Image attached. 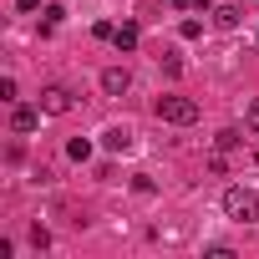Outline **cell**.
Segmentation results:
<instances>
[{
    "label": "cell",
    "instance_id": "2e32d148",
    "mask_svg": "<svg viewBox=\"0 0 259 259\" xmlns=\"http://www.w3.org/2000/svg\"><path fill=\"white\" fill-rule=\"evenodd\" d=\"M92 36H97V41H112V36H117V26H112V21H97V26H92Z\"/></svg>",
    "mask_w": 259,
    "mask_h": 259
},
{
    "label": "cell",
    "instance_id": "6da1fadb",
    "mask_svg": "<svg viewBox=\"0 0 259 259\" xmlns=\"http://www.w3.org/2000/svg\"><path fill=\"white\" fill-rule=\"evenodd\" d=\"M219 208H224L234 224H259V193H254V188H224Z\"/></svg>",
    "mask_w": 259,
    "mask_h": 259
},
{
    "label": "cell",
    "instance_id": "30bf717a",
    "mask_svg": "<svg viewBox=\"0 0 259 259\" xmlns=\"http://www.w3.org/2000/svg\"><path fill=\"white\" fill-rule=\"evenodd\" d=\"M158 66H163V71H168V76H178V71H183V56H178V51H173V46H168V51H163V56H158Z\"/></svg>",
    "mask_w": 259,
    "mask_h": 259
},
{
    "label": "cell",
    "instance_id": "4fadbf2b",
    "mask_svg": "<svg viewBox=\"0 0 259 259\" xmlns=\"http://www.w3.org/2000/svg\"><path fill=\"white\" fill-rule=\"evenodd\" d=\"M178 36H183V41H198V36H203V21H193V16H188V21L178 26Z\"/></svg>",
    "mask_w": 259,
    "mask_h": 259
},
{
    "label": "cell",
    "instance_id": "3957f363",
    "mask_svg": "<svg viewBox=\"0 0 259 259\" xmlns=\"http://www.w3.org/2000/svg\"><path fill=\"white\" fill-rule=\"evenodd\" d=\"M71 107H76V102H71L66 87H46V92H41V112H46V117H66Z\"/></svg>",
    "mask_w": 259,
    "mask_h": 259
},
{
    "label": "cell",
    "instance_id": "ffe728a7",
    "mask_svg": "<svg viewBox=\"0 0 259 259\" xmlns=\"http://www.w3.org/2000/svg\"><path fill=\"white\" fill-rule=\"evenodd\" d=\"M254 41H259V31H254Z\"/></svg>",
    "mask_w": 259,
    "mask_h": 259
},
{
    "label": "cell",
    "instance_id": "7c38bea8",
    "mask_svg": "<svg viewBox=\"0 0 259 259\" xmlns=\"http://www.w3.org/2000/svg\"><path fill=\"white\" fill-rule=\"evenodd\" d=\"M41 16H46V21H41V31H56V26H61V21H66V11H61V6H46V11H41Z\"/></svg>",
    "mask_w": 259,
    "mask_h": 259
},
{
    "label": "cell",
    "instance_id": "5bb4252c",
    "mask_svg": "<svg viewBox=\"0 0 259 259\" xmlns=\"http://www.w3.org/2000/svg\"><path fill=\"white\" fill-rule=\"evenodd\" d=\"M31 244L46 249V244H51V229H46V224H31Z\"/></svg>",
    "mask_w": 259,
    "mask_h": 259
},
{
    "label": "cell",
    "instance_id": "e0dca14e",
    "mask_svg": "<svg viewBox=\"0 0 259 259\" xmlns=\"http://www.w3.org/2000/svg\"><path fill=\"white\" fill-rule=\"evenodd\" d=\"M133 193H158V183H153L148 173H138V178H133Z\"/></svg>",
    "mask_w": 259,
    "mask_h": 259
},
{
    "label": "cell",
    "instance_id": "d6986e66",
    "mask_svg": "<svg viewBox=\"0 0 259 259\" xmlns=\"http://www.w3.org/2000/svg\"><path fill=\"white\" fill-rule=\"evenodd\" d=\"M16 6H21V11L31 16V11H41V0H16Z\"/></svg>",
    "mask_w": 259,
    "mask_h": 259
},
{
    "label": "cell",
    "instance_id": "7a4b0ae2",
    "mask_svg": "<svg viewBox=\"0 0 259 259\" xmlns=\"http://www.w3.org/2000/svg\"><path fill=\"white\" fill-rule=\"evenodd\" d=\"M153 112H158L163 122H173V127H193V122H198V102H193V97H178V92L158 97Z\"/></svg>",
    "mask_w": 259,
    "mask_h": 259
},
{
    "label": "cell",
    "instance_id": "ac0fdd59",
    "mask_svg": "<svg viewBox=\"0 0 259 259\" xmlns=\"http://www.w3.org/2000/svg\"><path fill=\"white\" fill-rule=\"evenodd\" d=\"M178 11H208V0H173Z\"/></svg>",
    "mask_w": 259,
    "mask_h": 259
},
{
    "label": "cell",
    "instance_id": "9c48e42d",
    "mask_svg": "<svg viewBox=\"0 0 259 259\" xmlns=\"http://www.w3.org/2000/svg\"><path fill=\"white\" fill-rule=\"evenodd\" d=\"M239 143H244V138H239V127H224V133L213 138V153H234Z\"/></svg>",
    "mask_w": 259,
    "mask_h": 259
},
{
    "label": "cell",
    "instance_id": "5b68a950",
    "mask_svg": "<svg viewBox=\"0 0 259 259\" xmlns=\"http://www.w3.org/2000/svg\"><path fill=\"white\" fill-rule=\"evenodd\" d=\"M41 107H11V127H16V133H36V127H41Z\"/></svg>",
    "mask_w": 259,
    "mask_h": 259
},
{
    "label": "cell",
    "instance_id": "ba28073f",
    "mask_svg": "<svg viewBox=\"0 0 259 259\" xmlns=\"http://www.w3.org/2000/svg\"><path fill=\"white\" fill-rule=\"evenodd\" d=\"M112 46H117V51H138V26H133V21H127V26H117Z\"/></svg>",
    "mask_w": 259,
    "mask_h": 259
},
{
    "label": "cell",
    "instance_id": "8fae6325",
    "mask_svg": "<svg viewBox=\"0 0 259 259\" xmlns=\"http://www.w3.org/2000/svg\"><path fill=\"white\" fill-rule=\"evenodd\" d=\"M66 158L87 163V158H92V143H87V138H71V143H66Z\"/></svg>",
    "mask_w": 259,
    "mask_h": 259
},
{
    "label": "cell",
    "instance_id": "9a60e30c",
    "mask_svg": "<svg viewBox=\"0 0 259 259\" xmlns=\"http://www.w3.org/2000/svg\"><path fill=\"white\" fill-rule=\"evenodd\" d=\"M244 127H249V133H259V97L249 102V112H244Z\"/></svg>",
    "mask_w": 259,
    "mask_h": 259
},
{
    "label": "cell",
    "instance_id": "277c9868",
    "mask_svg": "<svg viewBox=\"0 0 259 259\" xmlns=\"http://www.w3.org/2000/svg\"><path fill=\"white\" fill-rule=\"evenodd\" d=\"M102 92L107 97H127V92H133V71H127V66H107L102 71Z\"/></svg>",
    "mask_w": 259,
    "mask_h": 259
},
{
    "label": "cell",
    "instance_id": "52a82bcc",
    "mask_svg": "<svg viewBox=\"0 0 259 259\" xmlns=\"http://www.w3.org/2000/svg\"><path fill=\"white\" fill-rule=\"evenodd\" d=\"M239 16H244L239 6H213V26H219V31H234V26H239Z\"/></svg>",
    "mask_w": 259,
    "mask_h": 259
},
{
    "label": "cell",
    "instance_id": "8992f818",
    "mask_svg": "<svg viewBox=\"0 0 259 259\" xmlns=\"http://www.w3.org/2000/svg\"><path fill=\"white\" fill-rule=\"evenodd\" d=\"M102 148H107V153H127V148H133V127H107V133H102Z\"/></svg>",
    "mask_w": 259,
    "mask_h": 259
}]
</instances>
